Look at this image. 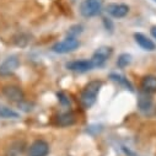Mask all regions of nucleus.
<instances>
[{"label":"nucleus","instance_id":"f257e3e1","mask_svg":"<svg viewBox=\"0 0 156 156\" xmlns=\"http://www.w3.org/2000/svg\"><path fill=\"white\" fill-rule=\"evenodd\" d=\"M101 86H102V83L98 80H94L85 86L80 96V102L85 108H90L96 102V97L100 92Z\"/></svg>","mask_w":156,"mask_h":156},{"label":"nucleus","instance_id":"f03ea898","mask_svg":"<svg viewBox=\"0 0 156 156\" xmlns=\"http://www.w3.org/2000/svg\"><path fill=\"white\" fill-rule=\"evenodd\" d=\"M77 47H79V41H77L75 37H68L64 41L55 43L52 47V51L55 53H59V54H65V53L75 51Z\"/></svg>","mask_w":156,"mask_h":156},{"label":"nucleus","instance_id":"7ed1b4c3","mask_svg":"<svg viewBox=\"0 0 156 156\" xmlns=\"http://www.w3.org/2000/svg\"><path fill=\"white\" fill-rule=\"evenodd\" d=\"M101 11L100 0H85L80 6V12L85 17H92L98 15Z\"/></svg>","mask_w":156,"mask_h":156},{"label":"nucleus","instance_id":"20e7f679","mask_svg":"<svg viewBox=\"0 0 156 156\" xmlns=\"http://www.w3.org/2000/svg\"><path fill=\"white\" fill-rule=\"evenodd\" d=\"M111 54H112V48H109V47H101V48H98L94 53L92 58L90 59V63H91L92 68L102 66L105 64V62L111 57Z\"/></svg>","mask_w":156,"mask_h":156},{"label":"nucleus","instance_id":"39448f33","mask_svg":"<svg viewBox=\"0 0 156 156\" xmlns=\"http://www.w3.org/2000/svg\"><path fill=\"white\" fill-rule=\"evenodd\" d=\"M19 65H20V60L16 55H11V57L6 58L2 64H0V75L2 76L11 75L14 71H16Z\"/></svg>","mask_w":156,"mask_h":156},{"label":"nucleus","instance_id":"423d86ee","mask_svg":"<svg viewBox=\"0 0 156 156\" xmlns=\"http://www.w3.org/2000/svg\"><path fill=\"white\" fill-rule=\"evenodd\" d=\"M49 146L44 140H36L28 149V156H47Z\"/></svg>","mask_w":156,"mask_h":156},{"label":"nucleus","instance_id":"0eeeda50","mask_svg":"<svg viewBox=\"0 0 156 156\" xmlns=\"http://www.w3.org/2000/svg\"><path fill=\"white\" fill-rule=\"evenodd\" d=\"M3 94L8 100H10L12 102H22L23 98H25V95H23L22 90L17 86H14V85L5 86L3 89Z\"/></svg>","mask_w":156,"mask_h":156},{"label":"nucleus","instance_id":"6e6552de","mask_svg":"<svg viewBox=\"0 0 156 156\" xmlns=\"http://www.w3.org/2000/svg\"><path fill=\"white\" fill-rule=\"evenodd\" d=\"M107 12L113 17L121 19L129 12V6L126 4H109L107 6Z\"/></svg>","mask_w":156,"mask_h":156},{"label":"nucleus","instance_id":"1a4fd4ad","mask_svg":"<svg viewBox=\"0 0 156 156\" xmlns=\"http://www.w3.org/2000/svg\"><path fill=\"white\" fill-rule=\"evenodd\" d=\"M66 68L73 71H76V73H86L92 69V65H91L90 60H75V62L68 63Z\"/></svg>","mask_w":156,"mask_h":156},{"label":"nucleus","instance_id":"9d476101","mask_svg":"<svg viewBox=\"0 0 156 156\" xmlns=\"http://www.w3.org/2000/svg\"><path fill=\"white\" fill-rule=\"evenodd\" d=\"M134 38H135V42H136L143 49L150 51V52H151V51H155V48H156L155 43H154L151 40H149L146 36H144L143 33H135V34H134Z\"/></svg>","mask_w":156,"mask_h":156},{"label":"nucleus","instance_id":"9b49d317","mask_svg":"<svg viewBox=\"0 0 156 156\" xmlns=\"http://www.w3.org/2000/svg\"><path fill=\"white\" fill-rule=\"evenodd\" d=\"M75 122H76V117L73 112H65L57 118V123L60 127H69V126H73Z\"/></svg>","mask_w":156,"mask_h":156},{"label":"nucleus","instance_id":"f8f14e48","mask_svg":"<svg viewBox=\"0 0 156 156\" xmlns=\"http://www.w3.org/2000/svg\"><path fill=\"white\" fill-rule=\"evenodd\" d=\"M141 87L146 92H155L156 91V76L147 75L141 81Z\"/></svg>","mask_w":156,"mask_h":156},{"label":"nucleus","instance_id":"ddd939ff","mask_svg":"<svg viewBox=\"0 0 156 156\" xmlns=\"http://www.w3.org/2000/svg\"><path fill=\"white\" fill-rule=\"evenodd\" d=\"M138 107H139L140 111H143V112L150 111L151 107H152V100H151V97H149V96L145 95V94H141V95L139 96V98H138Z\"/></svg>","mask_w":156,"mask_h":156},{"label":"nucleus","instance_id":"4468645a","mask_svg":"<svg viewBox=\"0 0 156 156\" xmlns=\"http://www.w3.org/2000/svg\"><path fill=\"white\" fill-rule=\"evenodd\" d=\"M0 118H5V119H9V118H19V113L15 112L11 108L4 106V105H0Z\"/></svg>","mask_w":156,"mask_h":156},{"label":"nucleus","instance_id":"2eb2a0df","mask_svg":"<svg viewBox=\"0 0 156 156\" xmlns=\"http://www.w3.org/2000/svg\"><path fill=\"white\" fill-rule=\"evenodd\" d=\"M111 79H112V80H114V81H117V83H121L122 85L127 86L129 90H132V91H133V86L129 84V81H128L127 79H124L123 76H121V75H117V74H112V75H111Z\"/></svg>","mask_w":156,"mask_h":156},{"label":"nucleus","instance_id":"dca6fc26","mask_svg":"<svg viewBox=\"0 0 156 156\" xmlns=\"http://www.w3.org/2000/svg\"><path fill=\"white\" fill-rule=\"evenodd\" d=\"M132 62V57L130 54H122L119 58H118V62H117V65L119 68H126L127 65H129Z\"/></svg>","mask_w":156,"mask_h":156},{"label":"nucleus","instance_id":"f3484780","mask_svg":"<svg viewBox=\"0 0 156 156\" xmlns=\"http://www.w3.org/2000/svg\"><path fill=\"white\" fill-rule=\"evenodd\" d=\"M58 97H60L59 100H60L63 103H65V105H68V103H69V100H65V97H64V95H63V94H58Z\"/></svg>","mask_w":156,"mask_h":156},{"label":"nucleus","instance_id":"a211bd4d","mask_svg":"<svg viewBox=\"0 0 156 156\" xmlns=\"http://www.w3.org/2000/svg\"><path fill=\"white\" fill-rule=\"evenodd\" d=\"M151 34H152V37L156 40V26H154V27H151Z\"/></svg>","mask_w":156,"mask_h":156},{"label":"nucleus","instance_id":"6ab92c4d","mask_svg":"<svg viewBox=\"0 0 156 156\" xmlns=\"http://www.w3.org/2000/svg\"><path fill=\"white\" fill-rule=\"evenodd\" d=\"M154 2H156V0H154Z\"/></svg>","mask_w":156,"mask_h":156}]
</instances>
